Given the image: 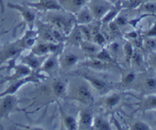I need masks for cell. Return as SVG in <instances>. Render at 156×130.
I'll return each instance as SVG.
<instances>
[{
  "mask_svg": "<svg viewBox=\"0 0 156 130\" xmlns=\"http://www.w3.org/2000/svg\"><path fill=\"white\" fill-rule=\"evenodd\" d=\"M99 101V105L104 108L107 112H114L118 109L123 103V95L122 93L109 92L103 95Z\"/></svg>",
  "mask_w": 156,
  "mask_h": 130,
  "instance_id": "30bf717a",
  "label": "cell"
},
{
  "mask_svg": "<svg viewBox=\"0 0 156 130\" xmlns=\"http://www.w3.org/2000/svg\"><path fill=\"white\" fill-rule=\"evenodd\" d=\"M58 60H59V69L64 71H68L71 70L76 65H79L80 62V57L74 52L70 50L65 52L63 50L58 56Z\"/></svg>",
  "mask_w": 156,
  "mask_h": 130,
  "instance_id": "8fae6325",
  "label": "cell"
},
{
  "mask_svg": "<svg viewBox=\"0 0 156 130\" xmlns=\"http://www.w3.org/2000/svg\"><path fill=\"white\" fill-rule=\"evenodd\" d=\"M20 100L15 94L0 97V122L3 119H9L11 114L17 112H25V109L18 107Z\"/></svg>",
  "mask_w": 156,
  "mask_h": 130,
  "instance_id": "277c9868",
  "label": "cell"
},
{
  "mask_svg": "<svg viewBox=\"0 0 156 130\" xmlns=\"http://www.w3.org/2000/svg\"><path fill=\"white\" fill-rule=\"evenodd\" d=\"M77 76L84 79L92 89L102 96L111 92L114 88V83H111L104 78L99 77L95 75L83 72L78 73Z\"/></svg>",
  "mask_w": 156,
  "mask_h": 130,
  "instance_id": "3957f363",
  "label": "cell"
},
{
  "mask_svg": "<svg viewBox=\"0 0 156 130\" xmlns=\"http://www.w3.org/2000/svg\"><path fill=\"white\" fill-rule=\"evenodd\" d=\"M92 129L96 130H111L112 129L111 123L105 117L102 116H94Z\"/></svg>",
  "mask_w": 156,
  "mask_h": 130,
  "instance_id": "83f0119b",
  "label": "cell"
},
{
  "mask_svg": "<svg viewBox=\"0 0 156 130\" xmlns=\"http://www.w3.org/2000/svg\"><path fill=\"white\" fill-rule=\"evenodd\" d=\"M84 40L83 37H82V33L79 29V25L77 24H76L73 30H71L69 33L66 37V42L65 44H69L70 46L76 47H79L81 43Z\"/></svg>",
  "mask_w": 156,
  "mask_h": 130,
  "instance_id": "7402d4cb",
  "label": "cell"
},
{
  "mask_svg": "<svg viewBox=\"0 0 156 130\" xmlns=\"http://www.w3.org/2000/svg\"><path fill=\"white\" fill-rule=\"evenodd\" d=\"M34 54L38 56H47L50 54L48 43L37 41L30 50Z\"/></svg>",
  "mask_w": 156,
  "mask_h": 130,
  "instance_id": "4316f807",
  "label": "cell"
},
{
  "mask_svg": "<svg viewBox=\"0 0 156 130\" xmlns=\"http://www.w3.org/2000/svg\"><path fill=\"white\" fill-rule=\"evenodd\" d=\"M108 1L111 2H112L113 4H115V3L117 2H118L119 0H108Z\"/></svg>",
  "mask_w": 156,
  "mask_h": 130,
  "instance_id": "f6af8a7d",
  "label": "cell"
},
{
  "mask_svg": "<svg viewBox=\"0 0 156 130\" xmlns=\"http://www.w3.org/2000/svg\"><path fill=\"white\" fill-rule=\"evenodd\" d=\"M94 114L91 110L85 108L81 110L78 118V129H92Z\"/></svg>",
  "mask_w": 156,
  "mask_h": 130,
  "instance_id": "ac0fdd59",
  "label": "cell"
},
{
  "mask_svg": "<svg viewBox=\"0 0 156 130\" xmlns=\"http://www.w3.org/2000/svg\"><path fill=\"white\" fill-rule=\"evenodd\" d=\"M76 24L78 25H87L94 21L93 15L88 5L84 6L78 12L75 14Z\"/></svg>",
  "mask_w": 156,
  "mask_h": 130,
  "instance_id": "44dd1931",
  "label": "cell"
},
{
  "mask_svg": "<svg viewBox=\"0 0 156 130\" xmlns=\"http://www.w3.org/2000/svg\"><path fill=\"white\" fill-rule=\"evenodd\" d=\"M79 65L86 67L94 72H102L111 70L113 68V65H117V64L105 62L93 57H87V60L83 61L82 62H79Z\"/></svg>",
  "mask_w": 156,
  "mask_h": 130,
  "instance_id": "9a60e30c",
  "label": "cell"
},
{
  "mask_svg": "<svg viewBox=\"0 0 156 130\" xmlns=\"http://www.w3.org/2000/svg\"><path fill=\"white\" fill-rule=\"evenodd\" d=\"M16 59H11V60H9L7 62L9 63V65H8L9 69L14 70V72L13 74L10 75L8 77H5L2 81H1L0 82L1 84L4 83V82H12V81L24 79V78L30 76L33 73V71L29 67H27V65H24L22 63L16 64V62H15Z\"/></svg>",
  "mask_w": 156,
  "mask_h": 130,
  "instance_id": "52a82bcc",
  "label": "cell"
},
{
  "mask_svg": "<svg viewBox=\"0 0 156 130\" xmlns=\"http://www.w3.org/2000/svg\"><path fill=\"white\" fill-rule=\"evenodd\" d=\"M123 55L125 56V59H126V62L127 63L130 64V60L131 57L133 56V45L131 42L127 41L124 45L123 46Z\"/></svg>",
  "mask_w": 156,
  "mask_h": 130,
  "instance_id": "d6a6232c",
  "label": "cell"
},
{
  "mask_svg": "<svg viewBox=\"0 0 156 130\" xmlns=\"http://www.w3.org/2000/svg\"><path fill=\"white\" fill-rule=\"evenodd\" d=\"M144 86L146 89L152 90L156 88V79L154 78H148L144 82Z\"/></svg>",
  "mask_w": 156,
  "mask_h": 130,
  "instance_id": "ab89813d",
  "label": "cell"
},
{
  "mask_svg": "<svg viewBox=\"0 0 156 130\" xmlns=\"http://www.w3.org/2000/svg\"><path fill=\"white\" fill-rule=\"evenodd\" d=\"M20 57H21V59H20L21 63L27 65L32 71L37 72L40 69L47 56H38L30 51L28 54L21 55Z\"/></svg>",
  "mask_w": 156,
  "mask_h": 130,
  "instance_id": "2e32d148",
  "label": "cell"
},
{
  "mask_svg": "<svg viewBox=\"0 0 156 130\" xmlns=\"http://www.w3.org/2000/svg\"><path fill=\"white\" fill-rule=\"evenodd\" d=\"M146 36H147L148 37H156V21L155 25L153 26V27L147 32Z\"/></svg>",
  "mask_w": 156,
  "mask_h": 130,
  "instance_id": "7bdbcfd3",
  "label": "cell"
},
{
  "mask_svg": "<svg viewBox=\"0 0 156 130\" xmlns=\"http://www.w3.org/2000/svg\"><path fill=\"white\" fill-rule=\"evenodd\" d=\"M107 27H108V33H109L110 36L112 37L114 40L120 39L123 37L121 30H120V27L114 21L107 24Z\"/></svg>",
  "mask_w": 156,
  "mask_h": 130,
  "instance_id": "1f68e13d",
  "label": "cell"
},
{
  "mask_svg": "<svg viewBox=\"0 0 156 130\" xmlns=\"http://www.w3.org/2000/svg\"><path fill=\"white\" fill-rule=\"evenodd\" d=\"M38 41V33L37 29H28L24 34L18 40V44L24 50H30Z\"/></svg>",
  "mask_w": 156,
  "mask_h": 130,
  "instance_id": "e0dca14e",
  "label": "cell"
},
{
  "mask_svg": "<svg viewBox=\"0 0 156 130\" xmlns=\"http://www.w3.org/2000/svg\"><path fill=\"white\" fill-rule=\"evenodd\" d=\"M120 1L123 2H126V1H129V0H120Z\"/></svg>",
  "mask_w": 156,
  "mask_h": 130,
  "instance_id": "7dc6e473",
  "label": "cell"
},
{
  "mask_svg": "<svg viewBox=\"0 0 156 130\" xmlns=\"http://www.w3.org/2000/svg\"><path fill=\"white\" fill-rule=\"evenodd\" d=\"M122 10H123V7H122L121 2L119 0L118 2H117L114 5L112 9H110L109 12L101 19V24L102 25H107L108 24H109L110 22H111V21L115 19L116 17L119 15L120 12H121Z\"/></svg>",
  "mask_w": 156,
  "mask_h": 130,
  "instance_id": "cb8c5ba5",
  "label": "cell"
},
{
  "mask_svg": "<svg viewBox=\"0 0 156 130\" xmlns=\"http://www.w3.org/2000/svg\"><path fill=\"white\" fill-rule=\"evenodd\" d=\"M79 27L81 30V33H82L84 40L91 41L92 31H91V27H89V24H87V25H79Z\"/></svg>",
  "mask_w": 156,
  "mask_h": 130,
  "instance_id": "e575fe53",
  "label": "cell"
},
{
  "mask_svg": "<svg viewBox=\"0 0 156 130\" xmlns=\"http://www.w3.org/2000/svg\"><path fill=\"white\" fill-rule=\"evenodd\" d=\"M125 37H126V38H128V39H129V40H136L137 38H138L139 34H138V33H137L136 31L133 30V31H130V32H127V33H126V34H125Z\"/></svg>",
  "mask_w": 156,
  "mask_h": 130,
  "instance_id": "60d3db41",
  "label": "cell"
},
{
  "mask_svg": "<svg viewBox=\"0 0 156 130\" xmlns=\"http://www.w3.org/2000/svg\"><path fill=\"white\" fill-rule=\"evenodd\" d=\"M41 79H45V76L40 74L38 72H33L30 76L24 78V79H18V80L12 81L9 82V85L8 88L5 90L4 91L0 93V97H4L5 95H11V94H15V93L18 92V90L22 86L25 85L26 84L34 83V84H40L41 82Z\"/></svg>",
  "mask_w": 156,
  "mask_h": 130,
  "instance_id": "5b68a950",
  "label": "cell"
},
{
  "mask_svg": "<svg viewBox=\"0 0 156 130\" xmlns=\"http://www.w3.org/2000/svg\"><path fill=\"white\" fill-rule=\"evenodd\" d=\"M93 58L98 59V60L103 61L105 62H111V63H116L117 64V61L112 57L111 53L108 50L106 47H102L94 56H91Z\"/></svg>",
  "mask_w": 156,
  "mask_h": 130,
  "instance_id": "f546056e",
  "label": "cell"
},
{
  "mask_svg": "<svg viewBox=\"0 0 156 130\" xmlns=\"http://www.w3.org/2000/svg\"><path fill=\"white\" fill-rule=\"evenodd\" d=\"M79 48L82 51V53H85L86 57H91L94 56L102 47L97 45L92 41L83 40L79 45Z\"/></svg>",
  "mask_w": 156,
  "mask_h": 130,
  "instance_id": "d4e9b609",
  "label": "cell"
},
{
  "mask_svg": "<svg viewBox=\"0 0 156 130\" xmlns=\"http://www.w3.org/2000/svg\"><path fill=\"white\" fill-rule=\"evenodd\" d=\"M146 46L148 47V48L152 49L154 47H156V40L154 39H152V38H149L146 41Z\"/></svg>",
  "mask_w": 156,
  "mask_h": 130,
  "instance_id": "b9f144b4",
  "label": "cell"
},
{
  "mask_svg": "<svg viewBox=\"0 0 156 130\" xmlns=\"http://www.w3.org/2000/svg\"><path fill=\"white\" fill-rule=\"evenodd\" d=\"M101 23L98 24V26L94 27V28H91L92 31V37H91V41L96 44L97 45L100 46L101 47H105L108 44L107 42V38L105 37V35L101 32L100 30V25Z\"/></svg>",
  "mask_w": 156,
  "mask_h": 130,
  "instance_id": "484cf974",
  "label": "cell"
},
{
  "mask_svg": "<svg viewBox=\"0 0 156 130\" xmlns=\"http://www.w3.org/2000/svg\"><path fill=\"white\" fill-rule=\"evenodd\" d=\"M66 96L71 100L87 107H91L96 103L91 87L86 82H79L73 85L71 89H68Z\"/></svg>",
  "mask_w": 156,
  "mask_h": 130,
  "instance_id": "7a4b0ae2",
  "label": "cell"
},
{
  "mask_svg": "<svg viewBox=\"0 0 156 130\" xmlns=\"http://www.w3.org/2000/svg\"><path fill=\"white\" fill-rule=\"evenodd\" d=\"M58 56H59V55L56 54L48 55L47 58L44 59L40 69L37 72L41 75H42V73H45L49 77L53 76V74L57 71L58 69H59Z\"/></svg>",
  "mask_w": 156,
  "mask_h": 130,
  "instance_id": "5bb4252c",
  "label": "cell"
},
{
  "mask_svg": "<svg viewBox=\"0 0 156 130\" xmlns=\"http://www.w3.org/2000/svg\"><path fill=\"white\" fill-rule=\"evenodd\" d=\"M154 62H155V63L156 64V56L154 57Z\"/></svg>",
  "mask_w": 156,
  "mask_h": 130,
  "instance_id": "bcb514c9",
  "label": "cell"
},
{
  "mask_svg": "<svg viewBox=\"0 0 156 130\" xmlns=\"http://www.w3.org/2000/svg\"><path fill=\"white\" fill-rule=\"evenodd\" d=\"M114 4L108 0H90L88 3L94 21H100L101 19L112 9Z\"/></svg>",
  "mask_w": 156,
  "mask_h": 130,
  "instance_id": "ba28073f",
  "label": "cell"
},
{
  "mask_svg": "<svg viewBox=\"0 0 156 130\" xmlns=\"http://www.w3.org/2000/svg\"><path fill=\"white\" fill-rule=\"evenodd\" d=\"M122 72L121 75V80H120V86L122 87H128L132 85L135 82L136 79V75L133 71H127L123 72Z\"/></svg>",
  "mask_w": 156,
  "mask_h": 130,
  "instance_id": "4dcf8cb0",
  "label": "cell"
},
{
  "mask_svg": "<svg viewBox=\"0 0 156 130\" xmlns=\"http://www.w3.org/2000/svg\"><path fill=\"white\" fill-rule=\"evenodd\" d=\"M59 111L61 114V120L64 128L68 130H76L78 129V120L73 115L66 112L61 106H59Z\"/></svg>",
  "mask_w": 156,
  "mask_h": 130,
  "instance_id": "603a6c76",
  "label": "cell"
},
{
  "mask_svg": "<svg viewBox=\"0 0 156 130\" xmlns=\"http://www.w3.org/2000/svg\"><path fill=\"white\" fill-rule=\"evenodd\" d=\"M24 51L18 44V40L6 43L0 50V65L11 59H17Z\"/></svg>",
  "mask_w": 156,
  "mask_h": 130,
  "instance_id": "9c48e42d",
  "label": "cell"
},
{
  "mask_svg": "<svg viewBox=\"0 0 156 130\" xmlns=\"http://www.w3.org/2000/svg\"><path fill=\"white\" fill-rule=\"evenodd\" d=\"M25 3L29 7L42 12L63 10L59 0H37L35 2H26Z\"/></svg>",
  "mask_w": 156,
  "mask_h": 130,
  "instance_id": "7c38bea8",
  "label": "cell"
},
{
  "mask_svg": "<svg viewBox=\"0 0 156 130\" xmlns=\"http://www.w3.org/2000/svg\"><path fill=\"white\" fill-rule=\"evenodd\" d=\"M90 0H59V4L66 12L76 14L82 8L87 5Z\"/></svg>",
  "mask_w": 156,
  "mask_h": 130,
  "instance_id": "d6986e66",
  "label": "cell"
},
{
  "mask_svg": "<svg viewBox=\"0 0 156 130\" xmlns=\"http://www.w3.org/2000/svg\"><path fill=\"white\" fill-rule=\"evenodd\" d=\"M114 21L120 27H124L126 24H129V20H128V18H126L123 14H121L120 12L119 13V15L116 17L115 19L114 20Z\"/></svg>",
  "mask_w": 156,
  "mask_h": 130,
  "instance_id": "74e56055",
  "label": "cell"
},
{
  "mask_svg": "<svg viewBox=\"0 0 156 130\" xmlns=\"http://www.w3.org/2000/svg\"><path fill=\"white\" fill-rule=\"evenodd\" d=\"M52 94L54 96L56 100L62 98L66 97L67 94V91H68V86L65 81L60 79H55L51 83L50 86Z\"/></svg>",
  "mask_w": 156,
  "mask_h": 130,
  "instance_id": "ffe728a7",
  "label": "cell"
},
{
  "mask_svg": "<svg viewBox=\"0 0 156 130\" xmlns=\"http://www.w3.org/2000/svg\"><path fill=\"white\" fill-rule=\"evenodd\" d=\"M0 11H1L2 14H4V12H5L4 0H0Z\"/></svg>",
  "mask_w": 156,
  "mask_h": 130,
  "instance_id": "ee69618b",
  "label": "cell"
},
{
  "mask_svg": "<svg viewBox=\"0 0 156 130\" xmlns=\"http://www.w3.org/2000/svg\"><path fill=\"white\" fill-rule=\"evenodd\" d=\"M112 57L117 61V58L120 55V53L123 54V46L120 45V43L117 41V40H114L112 42L108 44V47H106Z\"/></svg>",
  "mask_w": 156,
  "mask_h": 130,
  "instance_id": "f1b7e54d",
  "label": "cell"
},
{
  "mask_svg": "<svg viewBox=\"0 0 156 130\" xmlns=\"http://www.w3.org/2000/svg\"><path fill=\"white\" fill-rule=\"evenodd\" d=\"M130 129L133 130H149L150 129V127L143 122L136 121L131 125Z\"/></svg>",
  "mask_w": 156,
  "mask_h": 130,
  "instance_id": "f35d334b",
  "label": "cell"
},
{
  "mask_svg": "<svg viewBox=\"0 0 156 130\" xmlns=\"http://www.w3.org/2000/svg\"><path fill=\"white\" fill-rule=\"evenodd\" d=\"M45 13L46 21L62 32L66 37L71 32L76 24L75 15L70 12L57 10Z\"/></svg>",
  "mask_w": 156,
  "mask_h": 130,
  "instance_id": "6da1fadb",
  "label": "cell"
},
{
  "mask_svg": "<svg viewBox=\"0 0 156 130\" xmlns=\"http://www.w3.org/2000/svg\"><path fill=\"white\" fill-rule=\"evenodd\" d=\"M143 62V55H142L141 53H140V51H138L136 49H134L133 53V56L132 57H131L130 64L136 65V66H141Z\"/></svg>",
  "mask_w": 156,
  "mask_h": 130,
  "instance_id": "836d02e7",
  "label": "cell"
},
{
  "mask_svg": "<svg viewBox=\"0 0 156 130\" xmlns=\"http://www.w3.org/2000/svg\"><path fill=\"white\" fill-rule=\"evenodd\" d=\"M35 26L38 33V40H41V42H55L54 38L53 37V26L50 25L47 21H41L36 19Z\"/></svg>",
  "mask_w": 156,
  "mask_h": 130,
  "instance_id": "4fadbf2b",
  "label": "cell"
},
{
  "mask_svg": "<svg viewBox=\"0 0 156 130\" xmlns=\"http://www.w3.org/2000/svg\"><path fill=\"white\" fill-rule=\"evenodd\" d=\"M140 9L149 13H154L156 12V2L154 1H146L142 4Z\"/></svg>",
  "mask_w": 156,
  "mask_h": 130,
  "instance_id": "d590c367",
  "label": "cell"
},
{
  "mask_svg": "<svg viewBox=\"0 0 156 130\" xmlns=\"http://www.w3.org/2000/svg\"><path fill=\"white\" fill-rule=\"evenodd\" d=\"M143 107L145 111L156 108V96H149L145 99L143 104Z\"/></svg>",
  "mask_w": 156,
  "mask_h": 130,
  "instance_id": "8d00e7d4",
  "label": "cell"
},
{
  "mask_svg": "<svg viewBox=\"0 0 156 130\" xmlns=\"http://www.w3.org/2000/svg\"><path fill=\"white\" fill-rule=\"evenodd\" d=\"M6 5L9 9H13L19 12L24 22L28 27V29L34 28L37 17L36 14L34 12V9L29 7L26 3L18 4V3L8 2Z\"/></svg>",
  "mask_w": 156,
  "mask_h": 130,
  "instance_id": "8992f818",
  "label": "cell"
}]
</instances>
